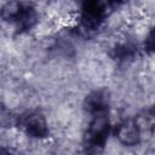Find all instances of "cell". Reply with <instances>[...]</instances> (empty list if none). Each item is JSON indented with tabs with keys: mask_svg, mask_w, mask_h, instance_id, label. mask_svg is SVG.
<instances>
[{
	"mask_svg": "<svg viewBox=\"0 0 155 155\" xmlns=\"http://www.w3.org/2000/svg\"><path fill=\"white\" fill-rule=\"evenodd\" d=\"M116 139L125 147H136L140 143L142 132L133 119H126L120 122L115 130Z\"/></svg>",
	"mask_w": 155,
	"mask_h": 155,
	"instance_id": "cell-4",
	"label": "cell"
},
{
	"mask_svg": "<svg viewBox=\"0 0 155 155\" xmlns=\"http://www.w3.org/2000/svg\"><path fill=\"white\" fill-rule=\"evenodd\" d=\"M25 6L18 0H8L0 7V18L6 23L17 25L24 13Z\"/></svg>",
	"mask_w": 155,
	"mask_h": 155,
	"instance_id": "cell-6",
	"label": "cell"
},
{
	"mask_svg": "<svg viewBox=\"0 0 155 155\" xmlns=\"http://www.w3.org/2000/svg\"><path fill=\"white\" fill-rule=\"evenodd\" d=\"M38 22V13L36 11L31 7V6H25L24 13L19 21V23L17 24L18 29L21 30H29L31 29Z\"/></svg>",
	"mask_w": 155,
	"mask_h": 155,
	"instance_id": "cell-8",
	"label": "cell"
},
{
	"mask_svg": "<svg viewBox=\"0 0 155 155\" xmlns=\"http://www.w3.org/2000/svg\"><path fill=\"white\" fill-rule=\"evenodd\" d=\"M108 108L109 94L105 90H94L90 92L84 99V109L91 115L108 111Z\"/></svg>",
	"mask_w": 155,
	"mask_h": 155,
	"instance_id": "cell-5",
	"label": "cell"
},
{
	"mask_svg": "<svg viewBox=\"0 0 155 155\" xmlns=\"http://www.w3.org/2000/svg\"><path fill=\"white\" fill-rule=\"evenodd\" d=\"M136 53H137V47H134L132 44L128 42L119 44L113 50V57L119 62H127L132 59Z\"/></svg>",
	"mask_w": 155,
	"mask_h": 155,
	"instance_id": "cell-7",
	"label": "cell"
},
{
	"mask_svg": "<svg viewBox=\"0 0 155 155\" xmlns=\"http://www.w3.org/2000/svg\"><path fill=\"white\" fill-rule=\"evenodd\" d=\"M110 133V120L108 111L92 115V120L84 136V148L88 153L101 151Z\"/></svg>",
	"mask_w": 155,
	"mask_h": 155,
	"instance_id": "cell-1",
	"label": "cell"
},
{
	"mask_svg": "<svg viewBox=\"0 0 155 155\" xmlns=\"http://www.w3.org/2000/svg\"><path fill=\"white\" fill-rule=\"evenodd\" d=\"M109 12L108 0H82L81 24L86 30H97L101 28Z\"/></svg>",
	"mask_w": 155,
	"mask_h": 155,
	"instance_id": "cell-2",
	"label": "cell"
},
{
	"mask_svg": "<svg viewBox=\"0 0 155 155\" xmlns=\"http://www.w3.org/2000/svg\"><path fill=\"white\" fill-rule=\"evenodd\" d=\"M126 1H128V0H108V7H109V10L111 11V10H115V8L120 7V6L124 5Z\"/></svg>",
	"mask_w": 155,
	"mask_h": 155,
	"instance_id": "cell-10",
	"label": "cell"
},
{
	"mask_svg": "<svg viewBox=\"0 0 155 155\" xmlns=\"http://www.w3.org/2000/svg\"><path fill=\"white\" fill-rule=\"evenodd\" d=\"M17 126L30 138L45 139L50 134L48 124L39 110H28L17 119Z\"/></svg>",
	"mask_w": 155,
	"mask_h": 155,
	"instance_id": "cell-3",
	"label": "cell"
},
{
	"mask_svg": "<svg viewBox=\"0 0 155 155\" xmlns=\"http://www.w3.org/2000/svg\"><path fill=\"white\" fill-rule=\"evenodd\" d=\"M144 48H145V51H147L148 53H150V54H151L153 51H154V29H153V28L149 30V33H148V35H147V38H145Z\"/></svg>",
	"mask_w": 155,
	"mask_h": 155,
	"instance_id": "cell-9",
	"label": "cell"
},
{
	"mask_svg": "<svg viewBox=\"0 0 155 155\" xmlns=\"http://www.w3.org/2000/svg\"><path fill=\"white\" fill-rule=\"evenodd\" d=\"M0 153H10V150H7V149H2V148H0Z\"/></svg>",
	"mask_w": 155,
	"mask_h": 155,
	"instance_id": "cell-11",
	"label": "cell"
}]
</instances>
